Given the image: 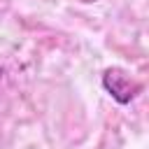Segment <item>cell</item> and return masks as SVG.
Segmentation results:
<instances>
[{
    "label": "cell",
    "mask_w": 149,
    "mask_h": 149,
    "mask_svg": "<svg viewBox=\"0 0 149 149\" xmlns=\"http://www.w3.org/2000/svg\"><path fill=\"white\" fill-rule=\"evenodd\" d=\"M102 86L105 91L119 102V105H128L135 100V95L140 93V81L133 79L123 68H107L102 72Z\"/></svg>",
    "instance_id": "cell-1"
},
{
    "label": "cell",
    "mask_w": 149,
    "mask_h": 149,
    "mask_svg": "<svg viewBox=\"0 0 149 149\" xmlns=\"http://www.w3.org/2000/svg\"><path fill=\"white\" fill-rule=\"evenodd\" d=\"M0 77H2V65H0Z\"/></svg>",
    "instance_id": "cell-2"
}]
</instances>
